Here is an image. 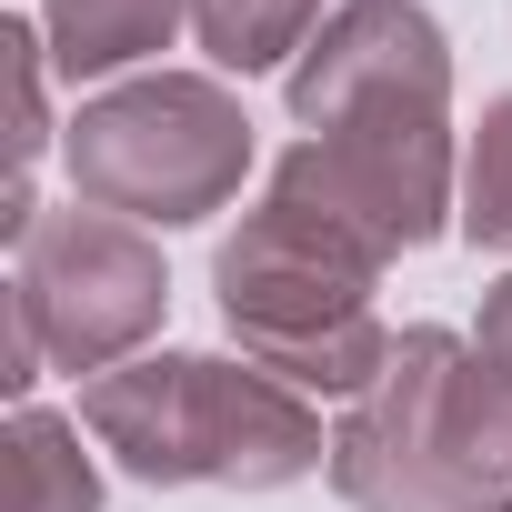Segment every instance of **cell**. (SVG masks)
I'll use <instances>...</instances> for the list:
<instances>
[{
    "instance_id": "ba28073f",
    "label": "cell",
    "mask_w": 512,
    "mask_h": 512,
    "mask_svg": "<svg viewBox=\"0 0 512 512\" xmlns=\"http://www.w3.org/2000/svg\"><path fill=\"white\" fill-rule=\"evenodd\" d=\"M191 21V0H41V41L61 81H131L151 51H171V31Z\"/></svg>"
},
{
    "instance_id": "5b68a950",
    "label": "cell",
    "mask_w": 512,
    "mask_h": 512,
    "mask_svg": "<svg viewBox=\"0 0 512 512\" xmlns=\"http://www.w3.org/2000/svg\"><path fill=\"white\" fill-rule=\"evenodd\" d=\"M11 302L31 312V332L51 342V372H121L141 362V342L161 332L171 312V272H161V241L121 211H41L21 241H11Z\"/></svg>"
},
{
    "instance_id": "8992f818",
    "label": "cell",
    "mask_w": 512,
    "mask_h": 512,
    "mask_svg": "<svg viewBox=\"0 0 512 512\" xmlns=\"http://www.w3.org/2000/svg\"><path fill=\"white\" fill-rule=\"evenodd\" d=\"M452 362L462 332L412 322L362 402L332 422V492L352 512H512L502 482H482L452 442Z\"/></svg>"
},
{
    "instance_id": "7a4b0ae2",
    "label": "cell",
    "mask_w": 512,
    "mask_h": 512,
    "mask_svg": "<svg viewBox=\"0 0 512 512\" xmlns=\"http://www.w3.org/2000/svg\"><path fill=\"white\" fill-rule=\"evenodd\" d=\"M372 292H382L372 251H352L342 231L302 221L272 191L211 251V302H221V332L241 342V362H262V372H282L292 392H322V402H362L382 382L392 342H402V332H382Z\"/></svg>"
},
{
    "instance_id": "277c9868",
    "label": "cell",
    "mask_w": 512,
    "mask_h": 512,
    "mask_svg": "<svg viewBox=\"0 0 512 512\" xmlns=\"http://www.w3.org/2000/svg\"><path fill=\"white\" fill-rule=\"evenodd\" d=\"M272 201H292L302 221L342 231L352 251L392 272L402 251H432L462 211V151H452V111H352L302 131L272 181Z\"/></svg>"
},
{
    "instance_id": "7c38bea8",
    "label": "cell",
    "mask_w": 512,
    "mask_h": 512,
    "mask_svg": "<svg viewBox=\"0 0 512 512\" xmlns=\"http://www.w3.org/2000/svg\"><path fill=\"white\" fill-rule=\"evenodd\" d=\"M452 442H462V462H472L482 482L512 492V372L482 362L472 342H462V362H452Z\"/></svg>"
},
{
    "instance_id": "3957f363",
    "label": "cell",
    "mask_w": 512,
    "mask_h": 512,
    "mask_svg": "<svg viewBox=\"0 0 512 512\" xmlns=\"http://www.w3.org/2000/svg\"><path fill=\"white\" fill-rule=\"evenodd\" d=\"M61 161H71V201L121 211L141 231H181L251 181V111L211 71H131L71 111Z\"/></svg>"
},
{
    "instance_id": "4fadbf2b",
    "label": "cell",
    "mask_w": 512,
    "mask_h": 512,
    "mask_svg": "<svg viewBox=\"0 0 512 512\" xmlns=\"http://www.w3.org/2000/svg\"><path fill=\"white\" fill-rule=\"evenodd\" d=\"M0 51H11V181H31L51 151V41L41 21H11Z\"/></svg>"
},
{
    "instance_id": "30bf717a",
    "label": "cell",
    "mask_w": 512,
    "mask_h": 512,
    "mask_svg": "<svg viewBox=\"0 0 512 512\" xmlns=\"http://www.w3.org/2000/svg\"><path fill=\"white\" fill-rule=\"evenodd\" d=\"M11 512H101V462L81 422L21 402L11 412Z\"/></svg>"
},
{
    "instance_id": "6da1fadb",
    "label": "cell",
    "mask_w": 512,
    "mask_h": 512,
    "mask_svg": "<svg viewBox=\"0 0 512 512\" xmlns=\"http://www.w3.org/2000/svg\"><path fill=\"white\" fill-rule=\"evenodd\" d=\"M81 432L151 492L221 482V492H282L332 472V432L312 392L241 352H141L81 382Z\"/></svg>"
},
{
    "instance_id": "8fae6325",
    "label": "cell",
    "mask_w": 512,
    "mask_h": 512,
    "mask_svg": "<svg viewBox=\"0 0 512 512\" xmlns=\"http://www.w3.org/2000/svg\"><path fill=\"white\" fill-rule=\"evenodd\" d=\"M452 231L472 251H512V91L482 101V121L462 141V211H452Z\"/></svg>"
},
{
    "instance_id": "9c48e42d",
    "label": "cell",
    "mask_w": 512,
    "mask_h": 512,
    "mask_svg": "<svg viewBox=\"0 0 512 512\" xmlns=\"http://www.w3.org/2000/svg\"><path fill=\"white\" fill-rule=\"evenodd\" d=\"M332 11H342V0H191V41L221 71L251 81V71H292Z\"/></svg>"
},
{
    "instance_id": "5bb4252c",
    "label": "cell",
    "mask_w": 512,
    "mask_h": 512,
    "mask_svg": "<svg viewBox=\"0 0 512 512\" xmlns=\"http://www.w3.org/2000/svg\"><path fill=\"white\" fill-rule=\"evenodd\" d=\"M472 352H482V362H502V372H512V272H502V282H492V292H482V322H472Z\"/></svg>"
},
{
    "instance_id": "52a82bcc",
    "label": "cell",
    "mask_w": 512,
    "mask_h": 512,
    "mask_svg": "<svg viewBox=\"0 0 512 512\" xmlns=\"http://www.w3.org/2000/svg\"><path fill=\"white\" fill-rule=\"evenodd\" d=\"M282 101L302 131L352 111H452V41L422 0H342L282 71Z\"/></svg>"
}]
</instances>
